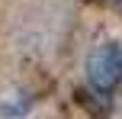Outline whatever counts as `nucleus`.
<instances>
[{
    "label": "nucleus",
    "mask_w": 122,
    "mask_h": 119,
    "mask_svg": "<svg viewBox=\"0 0 122 119\" xmlns=\"http://www.w3.org/2000/svg\"><path fill=\"white\" fill-rule=\"evenodd\" d=\"M87 81H90V90L106 93V97L122 84V45L119 42H103L93 48V55L87 58Z\"/></svg>",
    "instance_id": "nucleus-1"
},
{
    "label": "nucleus",
    "mask_w": 122,
    "mask_h": 119,
    "mask_svg": "<svg viewBox=\"0 0 122 119\" xmlns=\"http://www.w3.org/2000/svg\"><path fill=\"white\" fill-rule=\"evenodd\" d=\"M109 3H122V0H109Z\"/></svg>",
    "instance_id": "nucleus-2"
}]
</instances>
